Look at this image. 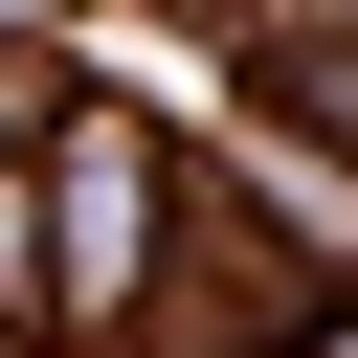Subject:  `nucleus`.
<instances>
[{
	"label": "nucleus",
	"instance_id": "f257e3e1",
	"mask_svg": "<svg viewBox=\"0 0 358 358\" xmlns=\"http://www.w3.org/2000/svg\"><path fill=\"white\" fill-rule=\"evenodd\" d=\"M0 313H22V179H0Z\"/></svg>",
	"mask_w": 358,
	"mask_h": 358
}]
</instances>
